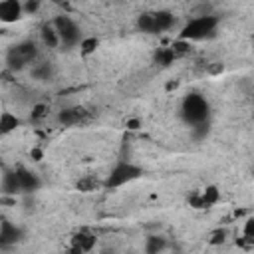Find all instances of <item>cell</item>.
Listing matches in <instances>:
<instances>
[{
  "instance_id": "484cf974",
  "label": "cell",
  "mask_w": 254,
  "mask_h": 254,
  "mask_svg": "<svg viewBox=\"0 0 254 254\" xmlns=\"http://www.w3.org/2000/svg\"><path fill=\"white\" fill-rule=\"evenodd\" d=\"M38 6H40V0H26V4L22 8H24V12H30L32 14V12L38 10Z\"/></svg>"
},
{
  "instance_id": "7402d4cb",
  "label": "cell",
  "mask_w": 254,
  "mask_h": 254,
  "mask_svg": "<svg viewBox=\"0 0 254 254\" xmlns=\"http://www.w3.org/2000/svg\"><path fill=\"white\" fill-rule=\"evenodd\" d=\"M163 248H165V240H163V238H159V236H151V238H147V246H145L147 252L155 254V252H159V250H163Z\"/></svg>"
},
{
  "instance_id": "44dd1931",
  "label": "cell",
  "mask_w": 254,
  "mask_h": 254,
  "mask_svg": "<svg viewBox=\"0 0 254 254\" xmlns=\"http://www.w3.org/2000/svg\"><path fill=\"white\" fill-rule=\"evenodd\" d=\"M32 75H34L36 79H50V75H52V67H50V64H48V62H44V64H36V65L32 67Z\"/></svg>"
},
{
  "instance_id": "6da1fadb",
  "label": "cell",
  "mask_w": 254,
  "mask_h": 254,
  "mask_svg": "<svg viewBox=\"0 0 254 254\" xmlns=\"http://www.w3.org/2000/svg\"><path fill=\"white\" fill-rule=\"evenodd\" d=\"M181 113H183V119H185L189 125L194 127V125H198V123L208 121L210 107H208V101H206L200 93H189V95H185V99H183Z\"/></svg>"
},
{
  "instance_id": "5b68a950",
  "label": "cell",
  "mask_w": 254,
  "mask_h": 254,
  "mask_svg": "<svg viewBox=\"0 0 254 254\" xmlns=\"http://www.w3.org/2000/svg\"><path fill=\"white\" fill-rule=\"evenodd\" d=\"M54 28L60 36V44L65 48H73L81 42V30L77 28V24L67 18V16H58L54 20Z\"/></svg>"
},
{
  "instance_id": "ac0fdd59",
  "label": "cell",
  "mask_w": 254,
  "mask_h": 254,
  "mask_svg": "<svg viewBox=\"0 0 254 254\" xmlns=\"http://www.w3.org/2000/svg\"><path fill=\"white\" fill-rule=\"evenodd\" d=\"M103 183L95 177V175H87V177H83V179H79L77 181V190H81V192H91V190H95V189H99Z\"/></svg>"
},
{
  "instance_id": "7a4b0ae2",
  "label": "cell",
  "mask_w": 254,
  "mask_h": 254,
  "mask_svg": "<svg viewBox=\"0 0 254 254\" xmlns=\"http://www.w3.org/2000/svg\"><path fill=\"white\" fill-rule=\"evenodd\" d=\"M218 26V18L216 16H198V18H192L190 22L185 24V28L181 30L179 38L181 40H189V42H198V40H204V38H210L214 34Z\"/></svg>"
},
{
  "instance_id": "30bf717a",
  "label": "cell",
  "mask_w": 254,
  "mask_h": 254,
  "mask_svg": "<svg viewBox=\"0 0 254 254\" xmlns=\"http://www.w3.org/2000/svg\"><path fill=\"white\" fill-rule=\"evenodd\" d=\"M16 177H18V183H20V190L22 192H32L40 187V179L38 175H34L32 171L24 169V167H18L16 169Z\"/></svg>"
},
{
  "instance_id": "9c48e42d",
  "label": "cell",
  "mask_w": 254,
  "mask_h": 254,
  "mask_svg": "<svg viewBox=\"0 0 254 254\" xmlns=\"http://www.w3.org/2000/svg\"><path fill=\"white\" fill-rule=\"evenodd\" d=\"M22 238V230L14 226L10 220L0 222V246H12Z\"/></svg>"
},
{
  "instance_id": "4316f807",
  "label": "cell",
  "mask_w": 254,
  "mask_h": 254,
  "mask_svg": "<svg viewBox=\"0 0 254 254\" xmlns=\"http://www.w3.org/2000/svg\"><path fill=\"white\" fill-rule=\"evenodd\" d=\"M127 127L129 129H139V119H129L127 121Z\"/></svg>"
},
{
  "instance_id": "9a60e30c",
  "label": "cell",
  "mask_w": 254,
  "mask_h": 254,
  "mask_svg": "<svg viewBox=\"0 0 254 254\" xmlns=\"http://www.w3.org/2000/svg\"><path fill=\"white\" fill-rule=\"evenodd\" d=\"M42 40H44V44H46L48 48H58V46H60V36H58V32H56L54 24H46V26L42 28Z\"/></svg>"
},
{
  "instance_id": "ba28073f",
  "label": "cell",
  "mask_w": 254,
  "mask_h": 254,
  "mask_svg": "<svg viewBox=\"0 0 254 254\" xmlns=\"http://www.w3.org/2000/svg\"><path fill=\"white\" fill-rule=\"evenodd\" d=\"M218 189L216 187H206L202 192H198V194H192L190 198H189V202H190V206H194V208H208V206H212L214 202H218Z\"/></svg>"
},
{
  "instance_id": "4fadbf2b",
  "label": "cell",
  "mask_w": 254,
  "mask_h": 254,
  "mask_svg": "<svg viewBox=\"0 0 254 254\" xmlns=\"http://www.w3.org/2000/svg\"><path fill=\"white\" fill-rule=\"evenodd\" d=\"M137 26H139V30L145 32V34H159L155 12H145V14H141L139 20H137Z\"/></svg>"
},
{
  "instance_id": "d6986e66",
  "label": "cell",
  "mask_w": 254,
  "mask_h": 254,
  "mask_svg": "<svg viewBox=\"0 0 254 254\" xmlns=\"http://www.w3.org/2000/svg\"><path fill=\"white\" fill-rule=\"evenodd\" d=\"M171 50L175 52L177 58H183V56H189L192 48H190V42H189V40H181V38H177V40L171 44Z\"/></svg>"
},
{
  "instance_id": "603a6c76",
  "label": "cell",
  "mask_w": 254,
  "mask_h": 254,
  "mask_svg": "<svg viewBox=\"0 0 254 254\" xmlns=\"http://www.w3.org/2000/svg\"><path fill=\"white\" fill-rule=\"evenodd\" d=\"M244 238L254 240V216H248L244 222Z\"/></svg>"
},
{
  "instance_id": "8fae6325",
  "label": "cell",
  "mask_w": 254,
  "mask_h": 254,
  "mask_svg": "<svg viewBox=\"0 0 254 254\" xmlns=\"http://www.w3.org/2000/svg\"><path fill=\"white\" fill-rule=\"evenodd\" d=\"M95 244V236L89 232H77L71 238V250L73 252H89Z\"/></svg>"
},
{
  "instance_id": "ffe728a7",
  "label": "cell",
  "mask_w": 254,
  "mask_h": 254,
  "mask_svg": "<svg viewBox=\"0 0 254 254\" xmlns=\"http://www.w3.org/2000/svg\"><path fill=\"white\" fill-rule=\"evenodd\" d=\"M77 46H79V54L81 56H89V54H93L97 50L99 40L97 38H81V42Z\"/></svg>"
},
{
  "instance_id": "e0dca14e",
  "label": "cell",
  "mask_w": 254,
  "mask_h": 254,
  "mask_svg": "<svg viewBox=\"0 0 254 254\" xmlns=\"http://www.w3.org/2000/svg\"><path fill=\"white\" fill-rule=\"evenodd\" d=\"M175 60H177V56H175V52L171 50V46H169V48H159V50L155 52V64H159V65H163V67L171 65Z\"/></svg>"
},
{
  "instance_id": "cb8c5ba5",
  "label": "cell",
  "mask_w": 254,
  "mask_h": 254,
  "mask_svg": "<svg viewBox=\"0 0 254 254\" xmlns=\"http://www.w3.org/2000/svg\"><path fill=\"white\" fill-rule=\"evenodd\" d=\"M46 115H48V107L40 103V105H36L34 111H32V121H40V119H44Z\"/></svg>"
},
{
  "instance_id": "8992f818",
  "label": "cell",
  "mask_w": 254,
  "mask_h": 254,
  "mask_svg": "<svg viewBox=\"0 0 254 254\" xmlns=\"http://www.w3.org/2000/svg\"><path fill=\"white\" fill-rule=\"evenodd\" d=\"M89 119V111L83 109V107H67V109H62L58 113V121L65 127H73V125H79V123H85Z\"/></svg>"
},
{
  "instance_id": "52a82bcc",
  "label": "cell",
  "mask_w": 254,
  "mask_h": 254,
  "mask_svg": "<svg viewBox=\"0 0 254 254\" xmlns=\"http://www.w3.org/2000/svg\"><path fill=\"white\" fill-rule=\"evenodd\" d=\"M22 2L20 0H2L0 2V22L4 24H14L22 18Z\"/></svg>"
},
{
  "instance_id": "d4e9b609",
  "label": "cell",
  "mask_w": 254,
  "mask_h": 254,
  "mask_svg": "<svg viewBox=\"0 0 254 254\" xmlns=\"http://www.w3.org/2000/svg\"><path fill=\"white\" fill-rule=\"evenodd\" d=\"M224 238H226V232L224 230H214L210 234V242L212 244H220V242H224Z\"/></svg>"
},
{
  "instance_id": "7c38bea8",
  "label": "cell",
  "mask_w": 254,
  "mask_h": 254,
  "mask_svg": "<svg viewBox=\"0 0 254 254\" xmlns=\"http://www.w3.org/2000/svg\"><path fill=\"white\" fill-rule=\"evenodd\" d=\"M20 123H22V121H20L12 111H2V113H0V135L12 133L14 129L20 127Z\"/></svg>"
},
{
  "instance_id": "3957f363",
  "label": "cell",
  "mask_w": 254,
  "mask_h": 254,
  "mask_svg": "<svg viewBox=\"0 0 254 254\" xmlns=\"http://www.w3.org/2000/svg\"><path fill=\"white\" fill-rule=\"evenodd\" d=\"M38 58V48L34 42H20L16 46H12L6 54V65L12 71H18L22 67H26L28 64H34V60Z\"/></svg>"
},
{
  "instance_id": "277c9868",
  "label": "cell",
  "mask_w": 254,
  "mask_h": 254,
  "mask_svg": "<svg viewBox=\"0 0 254 254\" xmlns=\"http://www.w3.org/2000/svg\"><path fill=\"white\" fill-rule=\"evenodd\" d=\"M141 175H143V169H141V167H137V165H133V163H129V161H121V163H117V165L109 171L107 179L103 181V187H107V189H117V187H123V185H127V183L139 179Z\"/></svg>"
},
{
  "instance_id": "2e32d148",
  "label": "cell",
  "mask_w": 254,
  "mask_h": 254,
  "mask_svg": "<svg viewBox=\"0 0 254 254\" xmlns=\"http://www.w3.org/2000/svg\"><path fill=\"white\" fill-rule=\"evenodd\" d=\"M2 190H4L6 194H16V192H22V190H20L18 177H16V171H10V173H6V175H4Z\"/></svg>"
},
{
  "instance_id": "5bb4252c",
  "label": "cell",
  "mask_w": 254,
  "mask_h": 254,
  "mask_svg": "<svg viewBox=\"0 0 254 254\" xmlns=\"http://www.w3.org/2000/svg\"><path fill=\"white\" fill-rule=\"evenodd\" d=\"M155 18H157V28H159V32H165V30L173 28L175 22H177L175 14H171V12H167V10H159V12H155Z\"/></svg>"
}]
</instances>
